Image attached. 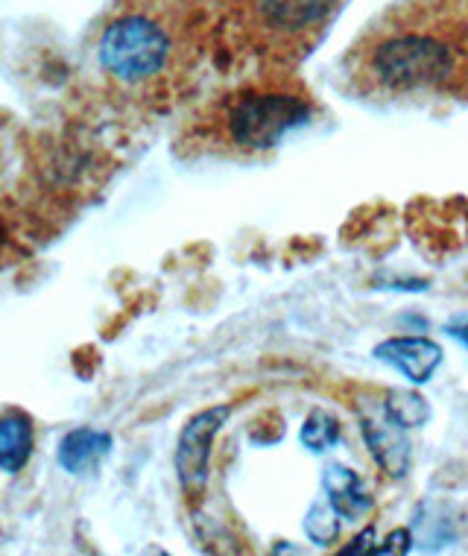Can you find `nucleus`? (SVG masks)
<instances>
[{"mask_svg":"<svg viewBox=\"0 0 468 556\" xmlns=\"http://www.w3.org/2000/svg\"><path fill=\"white\" fill-rule=\"evenodd\" d=\"M357 94L378 103L454 94L468 83V12L457 0H402L345 56Z\"/></svg>","mask_w":468,"mask_h":556,"instance_id":"f257e3e1","label":"nucleus"},{"mask_svg":"<svg viewBox=\"0 0 468 556\" xmlns=\"http://www.w3.org/2000/svg\"><path fill=\"white\" fill-rule=\"evenodd\" d=\"M185 24L176 0H124L105 21L97 59L117 86H162L185 62Z\"/></svg>","mask_w":468,"mask_h":556,"instance_id":"f03ea898","label":"nucleus"},{"mask_svg":"<svg viewBox=\"0 0 468 556\" xmlns=\"http://www.w3.org/2000/svg\"><path fill=\"white\" fill-rule=\"evenodd\" d=\"M314 94L296 79H267L223 97L211 121L217 147L235 155H264L311 124Z\"/></svg>","mask_w":468,"mask_h":556,"instance_id":"7ed1b4c3","label":"nucleus"},{"mask_svg":"<svg viewBox=\"0 0 468 556\" xmlns=\"http://www.w3.org/2000/svg\"><path fill=\"white\" fill-rule=\"evenodd\" d=\"M343 0H238L240 24L267 56L296 62L319 45Z\"/></svg>","mask_w":468,"mask_h":556,"instance_id":"20e7f679","label":"nucleus"},{"mask_svg":"<svg viewBox=\"0 0 468 556\" xmlns=\"http://www.w3.org/2000/svg\"><path fill=\"white\" fill-rule=\"evenodd\" d=\"M231 407H211L193 416L191 422L185 425L182 437H179V448H176V471L182 480L185 492H200L208 480V460H211V442L229 419Z\"/></svg>","mask_w":468,"mask_h":556,"instance_id":"39448f33","label":"nucleus"},{"mask_svg":"<svg viewBox=\"0 0 468 556\" xmlns=\"http://www.w3.org/2000/svg\"><path fill=\"white\" fill-rule=\"evenodd\" d=\"M375 357L399 369L413 384H425L440 369L442 349L428 337H392L375 349Z\"/></svg>","mask_w":468,"mask_h":556,"instance_id":"423d86ee","label":"nucleus"},{"mask_svg":"<svg viewBox=\"0 0 468 556\" xmlns=\"http://www.w3.org/2000/svg\"><path fill=\"white\" fill-rule=\"evenodd\" d=\"M383 413V410H381ZM364 437L366 445L372 451V457L378 460L390 478H404L407 469H410V442L404 437L402 425H395L383 413L381 419H375V416H364Z\"/></svg>","mask_w":468,"mask_h":556,"instance_id":"0eeeda50","label":"nucleus"},{"mask_svg":"<svg viewBox=\"0 0 468 556\" xmlns=\"http://www.w3.org/2000/svg\"><path fill=\"white\" fill-rule=\"evenodd\" d=\"M322 486H326L331 509L340 518H345V521H357V518L372 509V495L364 490L361 478L352 469H345V466H337V463L328 466L322 471Z\"/></svg>","mask_w":468,"mask_h":556,"instance_id":"6e6552de","label":"nucleus"},{"mask_svg":"<svg viewBox=\"0 0 468 556\" xmlns=\"http://www.w3.org/2000/svg\"><path fill=\"white\" fill-rule=\"evenodd\" d=\"M109 448H112L109 433L79 428V431L67 433L62 445H59V463H62V469L79 475V471L91 469V466L103 460Z\"/></svg>","mask_w":468,"mask_h":556,"instance_id":"1a4fd4ad","label":"nucleus"},{"mask_svg":"<svg viewBox=\"0 0 468 556\" xmlns=\"http://www.w3.org/2000/svg\"><path fill=\"white\" fill-rule=\"evenodd\" d=\"M33 454V425L21 413H7L0 416V469L21 471L29 463Z\"/></svg>","mask_w":468,"mask_h":556,"instance_id":"9d476101","label":"nucleus"},{"mask_svg":"<svg viewBox=\"0 0 468 556\" xmlns=\"http://www.w3.org/2000/svg\"><path fill=\"white\" fill-rule=\"evenodd\" d=\"M381 410L402 428H419V425L428 422L430 416L428 402L419 393H410V390H390L387 399H383Z\"/></svg>","mask_w":468,"mask_h":556,"instance_id":"9b49d317","label":"nucleus"},{"mask_svg":"<svg viewBox=\"0 0 468 556\" xmlns=\"http://www.w3.org/2000/svg\"><path fill=\"white\" fill-rule=\"evenodd\" d=\"M337 440H340V422H337L331 413L314 410L307 416L305 428H302V442H305L307 448L316 451V454H322V451L331 448Z\"/></svg>","mask_w":468,"mask_h":556,"instance_id":"f8f14e48","label":"nucleus"},{"mask_svg":"<svg viewBox=\"0 0 468 556\" xmlns=\"http://www.w3.org/2000/svg\"><path fill=\"white\" fill-rule=\"evenodd\" d=\"M334 509L331 507H319L316 504L314 513L307 516V533L319 542V545H328L331 539H337V521H334Z\"/></svg>","mask_w":468,"mask_h":556,"instance_id":"ddd939ff","label":"nucleus"},{"mask_svg":"<svg viewBox=\"0 0 468 556\" xmlns=\"http://www.w3.org/2000/svg\"><path fill=\"white\" fill-rule=\"evenodd\" d=\"M387 542H390V545H381L378 547V551H381V554H404V551H407V542H410V533H407V530H395V533H390V539H387Z\"/></svg>","mask_w":468,"mask_h":556,"instance_id":"4468645a","label":"nucleus"},{"mask_svg":"<svg viewBox=\"0 0 468 556\" xmlns=\"http://www.w3.org/2000/svg\"><path fill=\"white\" fill-rule=\"evenodd\" d=\"M448 334L457 340L459 345H466L468 349V314H459L448 323Z\"/></svg>","mask_w":468,"mask_h":556,"instance_id":"2eb2a0df","label":"nucleus"}]
</instances>
